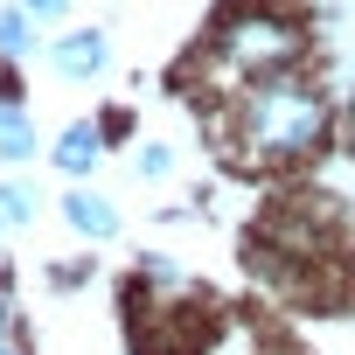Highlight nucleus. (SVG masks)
Instances as JSON below:
<instances>
[{"label":"nucleus","instance_id":"f257e3e1","mask_svg":"<svg viewBox=\"0 0 355 355\" xmlns=\"http://www.w3.org/2000/svg\"><path fill=\"white\" fill-rule=\"evenodd\" d=\"M327 119H334L327 91H320L313 77H300V70H279V77H258V84H244V91L230 98V112H223V146H230V160H244V167H279V160L313 153V146L327 139Z\"/></svg>","mask_w":355,"mask_h":355},{"label":"nucleus","instance_id":"f03ea898","mask_svg":"<svg viewBox=\"0 0 355 355\" xmlns=\"http://www.w3.org/2000/svg\"><path fill=\"white\" fill-rule=\"evenodd\" d=\"M306 56V35H300V21H286V15H230L223 28H216V63L230 70V84L244 91V84H258V77H279V70H293ZM230 91V98H237Z\"/></svg>","mask_w":355,"mask_h":355},{"label":"nucleus","instance_id":"7ed1b4c3","mask_svg":"<svg viewBox=\"0 0 355 355\" xmlns=\"http://www.w3.org/2000/svg\"><path fill=\"white\" fill-rule=\"evenodd\" d=\"M49 63L63 77H105L112 70V42H105V28H77V35H56Z\"/></svg>","mask_w":355,"mask_h":355},{"label":"nucleus","instance_id":"20e7f679","mask_svg":"<svg viewBox=\"0 0 355 355\" xmlns=\"http://www.w3.org/2000/svg\"><path fill=\"white\" fill-rule=\"evenodd\" d=\"M63 223H70L77 237H91V244H112V237H119V209H112V196H98V189H70V196H63Z\"/></svg>","mask_w":355,"mask_h":355},{"label":"nucleus","instance_id":"39448f33","mask_svg":"<svg viewBox=\"0 0 355 355\" xmlns=\"http://www.w3.org/2000/svg\"><path fill=\"white\" fill-rule=\"evenodd\" d=\"M98 153H105V125H91V119L63 125V139L49 146V160H56L63 174H91V167H98Z\"/></svg>","mask_w":355,"mask_h":355},{"label":"nucleus","instance_id":"423d86ee","mask_svg":"<svg viewBox=\"0 0 355 355\" xmlns=\"http://www.w3.org/2000/svg\"><path fill=\"white\" fill-rule=\"evenodd\" d=\"M0 160H8V167L35 160V125H28L21 105H0Z\"/></svg>","mask_w":355,"mask_h":355},{"label":"nucleus","instance_id":"0eeeda50","mask_svg":"<svg viewBox=\"0 0 355 355\" xmlns=\"http://www.w3.org/2000/svg\"><path fill=\"white\" fill-rule=\"evenodd\" d=\"M35 223V196L21 189V182H0V237H15V230H28Z\"/></svg>","mask_w":355,"mask_h":355},{"label":"nucleus","instance_id":"6e6552de","mask_svg":"<svg viewBox=\"0 0 355 355\" xmlns=\"http://www.w3.org/2000/svg\"><path fill=\"white\" fill-rule=\"evenodd\" d=\"M28 49H35V15L8 8V15H0V56H28Z\"/></svg>","mask_w":355,"mask_h":355},{"label":"nucleus","instance_id":"1a4fd4ad","mask_svg":"<svg viewBox=\"0 0 355 355\" xmlns=\"http://www.w3.org/2000/svg\"><path fill=\"white\" fill-rule=\"evenodd\" d=\"M167 167H174L167 146H139V153H132V174H139V182H167Z\"/></svg>","mask_w":355,"mask_h":355},{"label":"nucleus","instance_id":"9d476101","mask_svg":"<svg viewBox=\"0 0 355 355\" xmlns=\"http://www.w3.org/2000/svg\"><path fill=\"white\" fill-rule=\"evenodd\" d=\"M0 348H21V320H15V300L0 293Z\"/></svg>","mask_w":355,"mask_h":355},{"label":"nucleus","instance_id":"9b49d317","mask_svg":"<svg viewBox=\"0 0 355 355\" xmlns=\"http://www.w3.org/2000/svg\"><path fill=\"white\" fill-rule=\"evenodd\" d=\"M21 8H28V15H35V21H56V15H63V8H70V0H21Z\"/></svg>","mask_w":355,"mask_h":355},{"label":"nucleus","instance_id":"f8f14e48","mask_svg":"<svg viewBox=\"0 0 355 355\" xmlns=\"http://www.w3.org/2000/svg\"><path fill=\"white\" fill-rule=\"evenodd\" d=\"M341 132H348V146H355V98H348V119H341Z\"/></svg>","mask_w":355,"mask_h":355},{"label":"nucleus","instance_id":"ddd939ff","mask_svg":"<svg viewBox=\"0 0 355 355\" xmlns=\"http://www.w3.org/2000/svg\"><path fill=\"white\" fill-rule=\"evenodd\" d=\"M0 355H21V348H0Z\"/></svg>","mask_w":355,"mask_h":355}]
</instances>
